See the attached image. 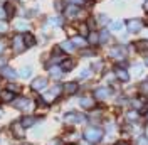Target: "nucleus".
<instances>
[{
	"mask_svg": "<svg viewBox=\"0 0 148 145\" xmlns=\"http://www.w3.org/2000/svg\"><path fill=\"white\" fill-rule=\"evenodd\" d=\"M84 137H86V140H88V142L96 144V142H99V140H101L103 132H101V130H98V128H88V130H86V133H84Z\"/></svg>",
	"mask_w": 148,
	"mask_h": 145,
	"instance_id": "1",
	"label": "nucleus"
},
{
	"mask_svg": "<svg viewBox=\"0 0 148 145\" xmlns=\"http://www.w3.org/2000/svg\"><path fill=\"white\" fill-rule=\"evenodd\" d=\"M59 91H61V88H59V86H54V88L47 90L46 93L42 95V100L46 101V103H52V101L59 96Z\"/></svg>",
	"mask_w": 148,
	"mask_h": 145,
	"instance_id": "2",
	"label": "nucleus"
},
{
	"mask_svg": "<svg viewBox=\"0 0 148 145\" xmlns=\"http://www.w3.org/2000/svg\"><path fill=\"white\" fill-rule=\"evenodd\" d=\"M25 47V42H24V36H15L12 39V49L14 52H22Z\"/></svg>",
	"mask_w": 148,
	"mask_h": 145,
	"instance_id": "3",
	"label": "nucleus"
},
{
	"mask_svg": "<svg viewBox=\"0 0 148 145\" xmlns=\"http://www.w3.org/2000/svg\"><path fill=\"white\" fill-rule=\"evenodd\" d=\"M15 98V93L10 90H3L0 91V101H3V103H10V101H14Z\"/></svg>",
	"mask_w": 148,
	"mask_h": 145,
	"instance_id": "4",
	"label": "nucleus"
},
{
	"mask_svg": "<svg viewBox=\"0 0 148 145\" xmlns=\"http://www.w3.org/2000/svg\"><path fill=\"white\" fill-rule=\"evenodd\" d=\"M47 84V79H44V78H37V79H34L32 81V90H42V88H46Z\"/></svg>",
	"mask_w": 148,
	"mask_h": 145,
	"instance_id": "5",
	"label": "nucleus"
},
{
	"mask_svg": "<svg viewBox=\"0 0 148 145\" xmlns=\"http://www.w3.org/2000/svg\"><path fill=\"white\" fill-rule=\"evenodd\" d=\"M12 132H14V135L15 137H22L24 135V127H22V123H20V122L12 123Z\"/></svg>",
	"mask_w": 148,
	"mask_h": 145,
	"instance_id": "6",
	"label": "nucleus"
},
{
	"mask_svg": "<svg viewBox=\"0 0 148 145\" xmlns=\"http://www.w3.org/2000/svg\"><path fill=\"white\" fill-rule=\"evenodd\" d=\"M17 108L18 110H24V111H27V110L32 108V103L29 100H18L17 101Z\"/></svg>",
	"mask_w": 148,
	"mask_h": 145,
	"instance_id": "7",
	"label": "nucleus"
},
{
	"mask_svg": "<svg viewBox=\"0 0 148 145\" xmlns=\"http://www.w3.org/2000/svg\"><path fill=\"white\" fill-rule=\"evenodd\" d=\"M24 42H25V47H32L36 44V37L27 32V34H24Z\"/></svg>",
	"mask_w": 148,
	"mask_h": 145,
	"instance_id": "8",
	"label": "nucleus"
},
{
	"mask_svg": "<svg viewBox=\"0 0 148 145\" xmlns=\"http://www.w3.org/2000/svg\"><path fill=\"white\" fill-rule=\"evenodd\" d=\"M64 91L69 93V95L76 93L77 91V83H67V84H64Z\"/></svg>",
	"mask_w": 148,
	"mask_h": 145,
	"instance_id": "9",
	"label": "nucleus"
},
{
	"mask_svg": "<svg viewBox=\"0 0 148 145\" xmlns=\"http://www.w3.org/2000/svg\"><path fill=\"white\" fill-rule=\"evenodd\" d=\"M20 123H22V127H24V128L32 127V125L36 123V118H32V117H25V118H22V120H20Z\"/></svg>",
	"mask_w": 148,
	"mask_h": 145,
	"instance_id": "10",
	"label": "nucleus"
},
{
	"mask_svg": "<svg viewBox=\"0 0 148 145\" xmlns=\"http://www.w3.org/2000/svg\"><path fill=\"white\" fill-rule=\"evenodd\" d=\"M81 106H84V108H92L94 106V100L89 98V96H86V98L81 100Z\"/></svg>",
	"mask_w": 148,
	"mask_h": 145,
	"instance_id": "11",
	"label": "nucleus"
},
{
	"mask_svg": "<svg viewBox=\"0 0 148 145\" xmlns=\"http://www.w3.org/2000/svg\"><path fill=\"white\" fill-rule=\"evenodd\" d=\"M14 14H15V5L14 3H5V15H9V17H14Z\"/></svg>",
	"mask_w": 148,
	"mask_h": 145,
	"instance_id": "12",
	"label": "nucleus"
},
{
	"mask_svg": "<svg viewBox=\"0 0 148 145\" xmlns=\"http://www.w3.org/2000/svg\"><path fill=\"white\" fill-rule=\"evenodd\" d=\"M73 61H71V59H64V61H62V63H61V69H62V71H69V69H73Z\"/></svg>",
	"mask_w": 148,
	"mask_h": 145,
	"instance_id": "13",
	"label": "nucleus"
},
{
	"mask_svg": "<svg viewBox=\"0 0 148 145\" xmlns=\"http://www.w3.org/2000/svg\"><path fill=\"white\" fill-rule=\"evenodd\" d=\"M66 12H67V17H76L79 10H77V7H76V5H69V7H67V10H66Z\"/></svg>",
	"mask_w": 148,
	"mask_h": 145,
	"instance_id": "14",
	"label": "nucleus"
},
{
	"mask_svg": "<svg viewBox=\"0 0 148 145\" xmlns=\"http://www.w3.org/2000/svg\"><path fill=\"white\" fill-rule=\"evenodd\" d=\"M140 27H141L140 20H130V30H131V32H135V30H140Z\"/></svg>",
	"mask_w": 148,
	"mask_h": 145,
	"instance_id": "15",
	"label": "nucleus"
},
{
	"mask_svg": "<svg viewBox=\"0 0 148 145\" xmlns=\"http://www.w3.org/2000/svg\"><path fill=\"white\" fill-rule=\"evenodd\" d=\"M3 74H5L7 78H12V79L17 76V72L14 71V69H10V68H3Z\"/></svg>",
	"mask_w": 148,
	"mask_h": 145,
	"instance_id": "16",
	"label": "nucleus"
},
{
	"mask_svg": "<svg viewBox=\"0 0 148 145\" xmlns=\"http://www.w3.org/2000/svg\"><path fill=\"white\" fill-rule=\"evenodd\" d=\"M15 27H17L18 30H25V29H27V22H25V20H17Z\"/></svg>",
	"mask_w": 148,
	"mask_h": 145,
	"instance_id": "17",
	"label": "nucleus"
},
{
	"mask_svg": "<svg viewBox=\"0 0 148 145\" xmlns=\"http://www.w3.org/2000/svg\"><path fill=\"white\" fill-rule=\"evenodd\" d=\"M96 96H98V98H106V96H108V90H104V88H101V90H98L96 91Z\"/></svg>",
	"mask_w": 148,
	"mask_h": 145,
	"instance_id": "18",
	"label": "nucleus"
},
{
	"mask_svg": "<svg viewBox=\"0 0 148 145\" xmlns=\"http://www.w3.org/2000/svg\"><path fill=\"white\" fill-rule=\"evenodd\" d=\"M61 47H62V49H66L67 52H71V51L74 49V44H73V42H62V44H61Z\"/></svg>",
	"mask_w": 148,
	"mask_h": 145,
	"instance_id": "19",
	"label": "nucleus"
},
{
	"mask_svg": "<svg viewBox=\"0 0 148 145\" xmlns=\"http://www.w3.org/2000/svg\"><path fill=\"white\" fill-rule=\"evenodd\" d=\"M61 72H62V69H61V68H51V74H52V76H56V78H59V76H61Z\"/></svg>",
	"mask_w": 148,
	"mask_h": 145,
	"instance_id": "20",
	"label": "nucleus"
},
{
	"mask_svg": "<svg viewBox=\"0 0 148 145\" xmlns=\"http://www.w3.org/2000/svg\"><path fill=\"white\" fill-rule=\"evenodd\" d=\"M9 90H10V91H14V93H18V91L22 90V88H20L18 84H15V83H12V84H9Z\"/></svg>",
	"mask_w": 148,
	"mask_h": 145,
	"instance_id": "21",
	"label": "nucleus"
},
{
	"mask_svg": "<svg viewBox=\"0 0 148 145\" xmlns=\"http://www.w3.org/2000/svg\"><path fill=\"white\" fill-rule=\"evenodd\" d=\"M30 72H32V69H30V68H22V69H20V72H18V74H20V76H29Z\"/></svg>",
	"mask_w": 148,
	"mask_h": 145,
	"instance_id": "22",
	"label": "nucleus"
},
{
	"mask_svg": "<svg viewBox=\"0 0 148 145\" xmlns=\"http://www.w3.org/2000/svg\"><path fill=\"white\" fill-rule=\"evenodd\" d=\"M73 44L74 46H84V41L81 39V37H74V39H73Z\"/></svg>",
	"mask_w": 148,
	"mask_h": 145,
	"instance_id": "23",
	"label": "nucleus"
},
{
	"mask_svg": "<svg viewBox=\"0 0 148 145\" xmlns=\"http://www.w3.org/2000/svg\"><path fill=\"white\" fill-rule=\"evenodd\" d=\"M116 74L120 76L121 79H128V74H126V72H125V71H121V69H120V71H116Z\"/></svg>",
	"mask_w": 148,
	"mask_h": 145,
	"instance_id": "24",
	"label": "nucleus"
},
{
	"mask_svg": "<svg viewBox=\"0 0 148 145\" xmlns=\"http://www.w3.org/2000/svg\"><path fill=\"white\" fill-rule=\"evenodd\" d=\"M89 42H91V44H96V42H98V34H91V36H89Z\"/></svg>",
	"mask_w": 148,
	"mask_h": 145,
	"instance_id": "25",
	"label": "nucleus"
},
{
	"mask_svg": "<svg viewBox=\"0 0 148 145\" xmlns=\"http://www.w3.org/2000/svg\"><path fill=\"white\" fill-rule=\"evenodd\" d=\"M49 24H54V26H59V24H61V19H49Z\"/></svg>",
	"mask_w": 148,
	"mask_h": 145,
	"instance_id": "26",
	"label": "nucleus"
},
{
	"mask_svg": "<svg viewBox=\"0 0 148 145\" xmlns=\"http://www.w3.org/2000/svg\"><path fill=\"white\" fill-rule=\"evenodd\" d=\"M7 30V24L5 22H0V32H5Z\"/></svg>",
	"mask_w": 148,
	"mask_h": 145,
	"instance_id": "27",
	"label": "nucleus"
},
{
	"mask_svg": "<svg viewBox=\"0 0 148 145\" xmlns=\"http://www.w3.org/2000/svg\"><path fill=\"white\" fill-rule=\"evenodd\" d=\"M79 30H81V34H88V27H86L84 24H81V27H79Z\"/></svg>",
	"mask_w": 148,
	"mask_h": 145,
	"instance_id": "28",
	"label": "nucleus"
},
{
	"mask_svg": "<svg viewBox=\"0 0 148 145\" xmlns=\"http://www.w3.org/2000/svg\"><path fill=\"white\" fill-rule=\"evenodd\" d=\"M51 145H61V142L59 140H54V142H51Z\"/></svg>",
	"mask_w": 148,
	"mask_h": 145,
	"instance_id": "29",
	"label": "nucleus"
},
{
	"mask_svg": "<svg viewBox=\"0 0 148 145\" xmlns=\"http://www.w3.org/2000/svg\"><path fill=\"white\" fill-rule=\"evenodd\" d=\"M116 145H130V144H128V142H118Z\"/></svg>",
	"mask_w": 148,
	"mask_h": 145,
	"instance_id": "30",
	"label": "nucleus"
},
{
	"mask_svg": "<svg viewBox=\"0 0 148 145\" xmlns=\"http://www.w3.org/2000/svg\"><path fill=\"white\" fill-rule=\"evenodd\" d=\"M2 17H5V14H3V10L0 9V19H2Z\"/></svg>",
	"mask_w": 148,
	"mask_h": 145,
	"instance_id": "31",
	"label": "nucleus"
},
{
	"mask_svg": "<svg viewBox=\"0 0 148 145\" xmlns=\"http://www.w3.org/2000/svg\"><path fill=\"white\" fill-rule=\"evenodd\" d=\"M2 49H3V44H2V42H0V52H2Z\"/></svg>",
	"mask_w": 148,
	"mask_h": 145,
	"instance_id": "32",
	"label": "nucleus"
},
{
	"mask_svg": "<svg viewBox=\"0 0 148 145\" xmlns=\"http://www.w3.org/2000/svg\"><path fill=\"white\" fill-rule=\"evenodd\" d=\"M73 145H74V144H73Z\"/></svg>",
	"mask_w": 148,
	"mask_h": 145,
	"instance_id": "33",
	"label": "nucleus"
}]
</instances>
